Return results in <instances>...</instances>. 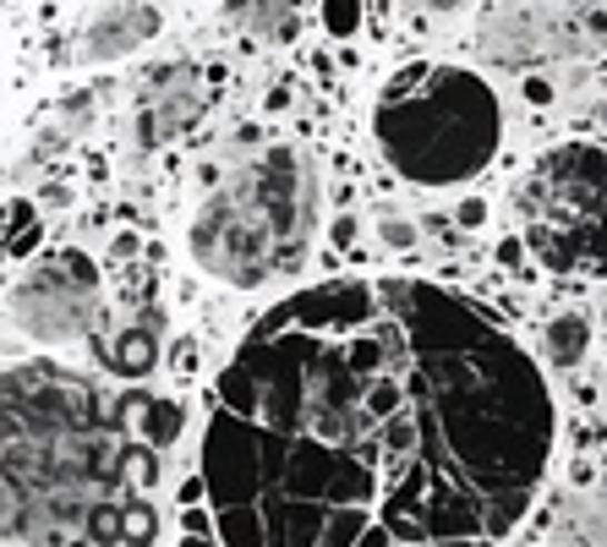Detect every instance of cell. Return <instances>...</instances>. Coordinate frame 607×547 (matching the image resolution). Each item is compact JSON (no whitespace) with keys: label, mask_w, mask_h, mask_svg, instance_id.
<instances>
[{"label":"cell","mask_w":607,"mask_h":547,"mask_svg":"<svg viewBox=\"0 0 607 547\" xmlns=\"http://www.w3.org/2000/svg\"><path fill=\"white\" fill-rule=\"evenodd\" d=\"M318 230V176L296 142H269L230 170L192 213L187 247L202 274L236 290H258L307 263Z\"/></svg>","instance_id":"1"},{"label":"cell","mask_w":607,"mask_h":547,"mask_svg":"<svg viewBox=\"0 0 607 547\" xmlns=\"http://www.w3.org/2000/svg\"><path fill=\"white\" fill-rule=\"evenodd\" d=\"M372 132L395 176L416 187H466L492 165L504 116L476 71L416 61L384 88Z\"/></svg>","instance_id":"2"},{"label":"cell","mask_w":607,"mask_h":547,"mask_svg":"<svg viewBox=\"0 0 607 547\" xmlns=\"http://www.w3.org/2000/svg\"><path fill=\"white\" fill-rule=\"evenodd\" d=\"M520 236L553 274H607V153L564 142L541 153L520 187Z\"/></svg>","instance_id":"3"},{"label":"cell","mask_w":607,"mask_h":547,"mask_svg":"<svg viewBox=\"0 0 607 547\" xmlns=\"http://www.w3.org/2000/svg\"><path fill=\"white\" fill-rule=\"evenodd\" d=\"M6 312L28 340L39 345L88 340V329L99 318V269H93V258L77 252V247L44 252L6 290Z\"/></svg>","instance_id":"4"},{"label":"cell","mask_w":607,"mask_h":547,"mask_svg":"<svg viewBox=\"0 0 607 547\" xmlns=\"http://www.w3.org/2000/svg\"><path fill=\"white\" fill-rule=\"evenodd\" d=\"M202 116V71L192 61H165L137 82V148H165Z\"/></svg>","instance_id":"5"},{"label":"cell","mask_w":607,"mask_h":547,"mask_svg":"<svg viewBox=\"0 0 607 547\" xmlns=\"http://www.w3.org/2000/svg\"><path fill=\"white\" fill-rule=\"evenodd\" d=\"M159 28H165V17L153 0H99L77 28V61H88V67L121 61V56L142 50Z\"/></svg>","instance_id":"6"},{"label":"cell","mask_w":607,"mask_h":547,"mask_svg":"<svg viewBox=\"0 0 607 547\" xmlns=\"http://www.w3.org/2000/svg\"><path fill=\"white\" fill-rule=\"evenodd\" d=\"M159 356H165V312L159 307H142L137 318H127L110 340H105V367L116 372V378H148L153 367H159Z\"/></svg>","instance_id":"7"},{"label":"cell","mask_w":607,"mask_h":547,"mask_svg":"<svg viewBox=\"0 0 607 547\" xmlns=\"http://www.w3.org/2000/svg\"><path fill=\"white\" fill-rule=\"evenodd\" d=\"M481 44L492 50V61H531L541 44H547V22H541L531 6L520 0H498L487 17H481Z\"/></svg>","instance_id":"8"},{"label":"cell","mask_w":607,"mask_h":547,"mask_svg":"<svg viewBox=\"0 0 607 547\" xmlns=\"http://www.w3.org/2000/svg\"><path fill=\"white\" fill-rule=\"evenodd\" d=\"M121 421L137 432L142 449H170L187 432V406L181 400H148V395H127L121 400Z\"/></svg>","instance_id":"9"},{"label":"cell","mask_w":607,"mask_h":547,"mask_svg":"<svg viewBox=\"0 0 607 547\" xmlns=\"http://www.w3.org/2000/svg\"><path fill=\"white\" fill-rule=\"evenodd\" d=\"M225 11L252 39H296V0H225Z\"/></svg>","instance_id":"10"},{"label":"cell","mask_w":607,"mask_h":547,"mask_svg":"<svg viewBox=\"0 0 607 547\" xmlns=\"http://www.w3.org/2000/svg\"><path fill=\"white\" fill-rule=\"evenodd\" d=\"M541 350H547V361H553V367H580V361H586V350H591V324H586L580 312L553 318V324H547V335H541Z\"/></svg>","instance_id":"11"},{"label":"cell","mask_w":607,"mask_h":547,"mask_svg":"<svg viewBox=\"0 0 607 547\" xmlns=\"http://www.w3.org/2000/svg\"><path fill=\"white\" fill-rule=\"evenodd\" d=\"M33 247H39V213H33V203L11 198V203H6V258L17 263V258L33 252Z\"/></svg>","instance_id":"12"},{"label":"cell","mask_w":607,"mask_h":547,"mask_svg":"<svg viewBox=\"0 0 607 547\" xmlns=\"http://www.w3.org/2000/svg\"><path fill=\"white\" fill-rule=\"evenodd\" d=\"M153 531H159V515H153V504H142V498L121 504V543L148 547V543H153Z\"/></svg>","instance_id":"13"},{"label":"cell","mask_w":607,"mask_h":547,"mask_svg":"<svg viewBox=\"0 0 607 547\" xmlns=\"http://www.w3.org/2000/svg\"><path fill=\"white\" fill-rule=\"evenodd\" d=\"M82 531L99 547H116L121 543V509H116V504H93V509L82 515Z\"/></svg>","instance_id":"14"},{"label":"cell","mask_w":607,"mask_h":547,"mask_svg":"<svg viewBox=\"0 0 607 547\" xmlns=\"http://www.w3.org/2000/svg\"><path fill=\"white\" fill-rule=\"evenodd\" d=\"M372 230H378V241H384L389 252H410V247H416V225L400 219V213H378Z\"/></svg>","instance_id":"15"},{"label":"cell","mask_w":607,"mask_h":547,"mask_svg":"<svg viewBox=\"0 0 607 547\" xmlns=\"http://www.w3.org/2000/svg\"><path fill=\"white\" fill-rule=\"evenodd\" d=\"M324 28L335 39H350L361 28V0H324Z\"/></svg>","instance_id":"16"},{"label":"cell","mask_w":607,"mask_h":547,"mask_svg":"<svg viewBox=\"0 0 607 547\" xmlns=\"http://www.w3.org/2000/svg\"><path fill=\"white\" fill-rule=\"evenodd\" d=\"M356 230H361V225H356L350 213H339V219H335V247H345V252H350V247H356Z\"/></svg>","instance_id":"17"},{"label":"cell","mask_w":607,"mask_h":547,"mask_svg":"<svg viewBox=\"0 0 607 547\" xmlns=\"http://www.w3.org/2000/svg\"><path fill=\"white\" fill-rule=\"evenodd\" d=\"M181 531H187V537H213V526H208L202 509H187V515H181Z\"/></svg>","instance_id":"18"},{"label":"cell","mask_w":607,"mask_h":547,"mask_svg":"<svg viewBox=\"0 0 607 547\" xmlns=\"http://www.w3.org/2000/svg\"><path fill=\"white\" fill-rule=\"evenodd\" d=\"M481 219H487V203H481V198H466V203H460V225H481Z\"/></svg>","instance_id":"19"},{"label":"cell","mask_w":607,"mask_h":547,"mask_svg":"<svg viewBox=\"0 0 607 547\" xmlns=\"http://www.w3.org/2000/svg\"><path fill=\"white\" fill-rule=\"evenodd\" d=\"M526 99H531V105H547V99H553V88H547L541 77H531V82H526Z\"/></svg>","instance_id":"20"},{"label":"cell","mask_w":607,"mask_h":547,"mask_svg":"<svg viewBox=\"0 0 607 547\" xmlns=\"http://www.w3.org/2000/svg\"><path fill=\"white\" fill-rule=\"evenodd\" d=\"M410 6H421V11H460L466 0H410Z\"/></svg>","instance_id":"21"},{"label":"cell","mask_w":607,"mask_h":547,"mask_svg":"<svg viewBox=\"0 0 607 547\" xmlns=\"http://www.w3.org/2000/svg\"><path fill=\"white\" fill-rule=\"evenodd\" d=\"M198 493H202V481L192 477V481H187V487H181V504H187V509H192V504H198Z\"/></svg>","instance_id":"22"},{"label":"cell","mask_w":607,"mask_h":547,"mask_svg":"<svg viewBox=\"0 0 607 547\" xmlns=\"http://www.w3.org/2000/svg\"><path fill=\"white\" fill-rule=\"evenodd\" d=\"M181 547H219L213 537H181Z\"/></svg>","instance_id":"23"}]
</instances>
